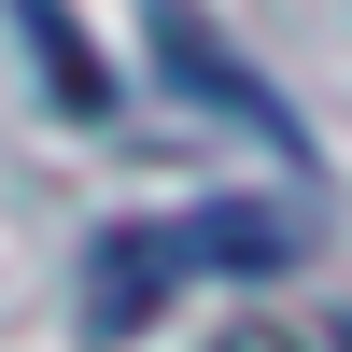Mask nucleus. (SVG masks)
Masks as SVG:
<instances>
[{
    "mask_svg": "<svg viewBox=\"0 0 352 352\" xmlns=\"http://www.w3.org/2000/svg\"><path fill=\"white\" fill-rule=\"evenodd\" d=\"M14 28H28V56H43V85L85 113V127H99V113H113V71H99V43H85L56 0H14Z\"/></svg>",
    "mask_w": 352,
    "mask_h": 352,
    "instance_id": "nucleus-3",
    "label": "nucleus"
},
{
    "mask_svg": "<svg viewBox=\"0 0 352 352\" xmlns=\"http://www.w3.org/2000/svg\"><path fill=\"white\" fill-rule=\"evenodd\" d=\"M155 56H169V85H184V99H212L226 127H254L268 155H296V169H310V127H296V113L268 99V85H254V56L226 43V28L197 14V0H155Z\"/></svg>",
    "mask_w": 352,
    "mask_h": 352,
    "instance_id": "nucleus-2",
    "label": "nucleus"
},
{
    "mask_svg": "<svg viewBox=\"0 0 352 352\" xmlns=\"http://www.w3.org/2000/svg\"><path fill=\"white\" fill-rule=\"evenodd\" d=\"M338 352H352V324H338Z\"/></svg>",
    "mask_w": 352,
    "mask_h": 352,
    "instance_id": "nucleus-5",
    "label": "nucleus"
},
{
    "mask_svg": "<svg viewBox=\"0 0 352 352\" xmlns=\"http://www.w3.org/2000/svg\"><path fill=\"white\" fill-rule=\"evenodd\" d=\"M310 226L268 212V197H197V212L155 226H99L85 240V338H141L184 282H254V268H296Z\"/></svg>",
    "mask_w": 352,
    "mask_h": 352,
    "instance_id": "nucleus-1",
    "label": "nucleus"
},
{
    "mask_svg": "<svg viewBox=\"0 0 352 352\" xmlns=\"http://www.w3.org/2000/svg\"><path fill=\"white\" fill-rule=\"evenodd\" d=\"M226 352H296V338H226Z\"/></svg>",
    "mask_w": 352,
    "mask_h": 352,
    "instance_id": "nucleus-4",
    "label": "nucleus"
}]
</instances>
